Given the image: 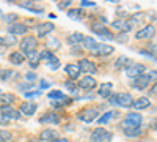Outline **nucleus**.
Returning a JSON list of instances; mask_svg holds the SVG:
<instances>
[{
	"mask_svg": "<svg viewBox=\"0 0 157 142\" xmlns=\"http://www.w3.org/2000/svg\"><path fill=\"white\" fill-rule=\"evenodd\" d=\"M77 119L85 122V123H91V122L99 119V111L96 108H85L77 114Z\"/></svg>",
	"mask_w": 157,
	"mask_h": 142,
	"instance_id": "nucleus-1",
	"label": "nucleus"
},
{
	"mask_svg": "<svg viewBox=\"0 0 157 142\" xmlns=\"http://www.w3.org/2000/svg\"><path fill=\"white\" fill-rule=\"evenodd\" d=\"M113 137V134L110 131H107L105 128H96L90 136V142H109Z\"/></svg>",
	"mask_w": 157,
	"mask_h": 142,
	"instance_id": "nucleus-2",
	"label": "nucleus"
},
{
	"mask_svg": "<svg viewBox=\"0 0 157 142\" xmlns=\"http://www.w3.org/2000/svg\"><path fill=\"white\" fill-rule=\"evenodd\" d=\"M19 46H21V52L24 54H29V52H32V51H36V47H38V40L35 36H25L24 40L19 43Z\"/></svg>",
	"mask_w": 157,
	"mask_h": 142,
	"instance_id": "nucleus-3",
	"label": "nucleus"
},
{
	"mask_svg": "<svg viewBox=\"0 0 157 142\" xmlns=\"http://www.w3.org/2000/svg\"><path fill=\"white\" fill-rule=\"evenodd\" d=\"M91 32L99 35L101 38H105V40H113V33L109 30V27H105V25H102L99 22L91 24Z\"/></svg>",
	"mask_w": 157,
	"mask_h": 142,
	"instance_id": "nucleus-4",
	"label": "nucleus"
},
{
	"mask_svg": "<svg viewBox=\"0 0 157 142\" xmlns=\"http://www.w3.org/2000/svg\"><path fill=\"white\" fill-rule=\"evenodd\" d=\"M154 35H155V27H154L152 24H148L143 29L137 30L135 38H137V40H152Z\"/></svg>",
	"mask_w": 157,
	"mask_h": 142,
	"instance_id": "nucleus-5",
	"label": "nucleus"
},
{
	"mask_svg": "<svg viewBox=\"0 0 157 142\" xmlns=\"http://www.w3.org/2000/svg\"><path fill=\"white\" fill-rule=\"evenodd\" d=\"M146 67L143 65V63H132V65H129L124 71H126V76L130 77V79H135V77L141 76L143 73H145Z\"/></svg>",
	"mask_w": 157,
	"mask_h": 142,
	"instance_id": "nucleus-6",
	"label": "nucleus"
},
{
	"mask_svg": "<svg viewBox=\"0 0 157 142\" xmlns=\"http://www.w3.org/2000/svg\"><path fill=\"white\" fill-rule=\"evenodd\" d=\"M113 52H115V47L110 46V44H104V43H101V44L98 43L96 47L91 51V54L96 55V57H107V55H110Z\"/></svg>",
	"mask_w": 157,
	"mask_h": 142,
	"instance_id": "nucleus-7",
	"label": "nucleus"
},
{
	"mask_svg": "<svg viewBox=\"0 0 157 142\" xmlns=\"http://www.w3.org/2000/svg\"><path fill=\"white\" fill-rule=\"evenodd\" d=\"M134 104V98L130 93H116V106L121 108H132Z\"/></svg>",
	"mask_w": 157,
	"mask_h": 142,
	"instance_id": "nucleus-8",
	"label": "nucleus"
},
{
	"mask_svg": "<svg viewBox=\"0 0 157 142\" xmlns=\"http://www.w3.org/2000/svg\"><path fill=\"white\" fill-rule=\"evenodd\" d=\"M78 67H80V70H82L83 73H86L88 76L98 73L96 63H94V62H91V60H88V59H82L80 62H78Z\"/></svg>",
	"mask_w": 157,
	"mask_h": 142,
	"instance_id": "nucleus-9",
	"label": "nucleus"
},
{
	"mask_svg": "<svg viewBox=\"0 0 157 142\" xmlns=\"http://www.w3.org/2000/svg\"><path fill=\"white\" fill-rule=\"evenodd\" d=\"M55 30V25L52 22H41L39 25H36V35L38 38H44L46 35H49L50 32Z\"/></svg>",
	"mask_w": 157,
	"mask_h": 142,
	"instance_id": "nucleus-10",
	"label": "nucleus"
},
{
	"mask_svg": "<svg viewBox=\"0 0 157 142\" xmlns=\"http://www.w3.org/2000/svg\"><path fill=\"white\" fill-rule=\"evenodd\" d=\"M29 30V27L25 24H19V22H14V24H10L8 25V33L13 35V36H17V35H25Z\"/></svg>",
	"mask_w": 157,
	"mask_h": 142,
	"instance_id": "nucleus-11",
	"label": "nucleus"
},
{
	"mask_svg": "<svg viewBox=\"0 0 157 142\" xmlns=\"http://www.w3.org/2000/svg\"><path fill=\"white\" fill-rule=\"evenodd\" d=\"M149 84H151V79L148 77V74H141V76L135 77V79H132V87L137 90H145Z\"/></svg>",
	"mask_w": 157,
	"mask_h": 142,
	"instance_id": "nucleus-12",
	"label": "nucleus"
},
{
	"mask_svg": "<svg viewBox=\"0 0 157 142\" xmlns=\"http://www.w3.org/2000/svg\"><path fill=\"white\" fill-rule=\"evenodd\" d=\"M64 71H66V74L69 76L71 81H75L77 77H80V67H78V63H68L66 67H64Z\"/></svg>",
	"mask_w": 157,
	"mask_h": 142,
	"instance_id": "nucleus-13",
	"label": "nucleus"
},
{
	"mask_svg": "<svg viewBox=\"0 0 157 142\" xmlns=\"http://www.w3.org/2000/svg\"><path fill=\"white\" fill-rule=\"evenodd\" d=\"M78 87L80 88H83V90H94L96 87H98V82H96V79L94 77H91V76H85V77H82L80 81H78Z\"/></svg>",
	"mask_w": 157,
	"mask_h": 142,
	"instance_id": "nucleus-14",
	"label": "nucleus"
},
{
	"mask_svg": "<svg viewBox=\"0 0 157 142\" xmlns=\"http://www.w3.org/2000/svg\"><path fill=\"white\" fill-rule=\"evenodd\" d=\"M55 139H58V133L54 128H46V130H43L41 134H39V140L41 142H52Z\"/></svg>",
	"mask_w": 157,
	"mask_h": 142,
	"instance_id": "nucleus-15",
	"label": "nucleus"
},
{
	"mask_svg": "<svg viewBox=\"0 0 157 142\" xmlns=\"http://www.w3.org/2000/svg\"><path fill=\"white\" fill-rule=\"evenodd\" d=\"M36 109H38V104H36V103L25 101V103H22V104H21L19 112L24 114V115H27V117H30V115H33V114L36 112Z\"/></svg>",
	"mask_w": 157,
	"mask_h": 142,
	"instance_id": "nucleus-16",
	"label": "nucleus"
},
{
	"mask_svg": "<svg viewBox=\"0 0 157 142\" xmlns=\"http://www.w3.org/2000/svg\"><path fill=\"white\" fill-rule=\"evenodd\" d=\"M41 123H49V125H58L61 120H60V115L55 114V112H46L41 119H39Z\"/></svg>",
	"mask_w": 157,
	"mask_h": 142,
	"instance_id": "nucleus-17",
	"label": "nucleus"
},
{
	"mask_svg": "<svg viewBox=\"0 0 157 142\" xmlns=\"http://www.w3.org/2000/svg\"><path fill=\"white\" fill-rule=\"evenodd\" d=\"M113 93V84L112 82H104V84H101V87H99V90H98V95L101 96V98H110V95Z\"/></svg>",
	"mask_w": 157,
	"mask_h": 142,
	"instance_id": "nucleus-18",
	"label": "nucleus"
},
{
	"mask_svg": "<svg viewBox=\"0 0 157 142\" xmlns=\"http://www.w3.org/2000/svg\"><path fill=\"white\" fill-rule=\"evenodd\" d=\"M0 114H3L6 119H10V120H19L22 115H21V112L19 111H16V109H13L11 106L10 108H0Z\"/></svg>",
	"mask_w": 157,
	"mask_h": 142,
	"instance_id": "nucleus-19",
	"label": "nucleus"
},
{
	"mask_svg": "<svg viewBox=\"0 0 157 142\" xmlns=\"http://www.w3.org/2000/svg\"><path fill=\"white\" fill-rule=\"evenodd\" d=\"M151 106V99L146 98V96H140L137 99H134V104L132 108H135L137 111H143V109H148Z\"/></svg>",
	"mask_w": 157,
	"mask_h": 142,
	"instance_id": "nucleus-20",
	"label": "nucleus"
},
{
	"mask_svg": "<svg viewBox=\"0 0 157 142\" xmlns=\"http://www.w3.org/2000/svg\"><path fill=\"white\" fill-rule=\"evenodd\" d=\"M25 59L29 60V65H30V68L32 70H35V68H38V65H39V52L38 51H32V52H29V54H25Z\"/></svg>",
	"mask_w": 157,
	"mask_h": 142,
	"instance_id": "nucleus-21",
	"label": "nucleus"
},
{
	"mask_svg": "<svg viewBox=\"0 0 157 142\" xmlns=\"http://www.w3.org/2000/svg\"><path fill=\"white\" fill-rule=\"evenodd\" d=\"M132 60H130L129 57H126V55H121V57H118L116 60H115V63H113V65H115V68L116 70H126L129 65H132Z\"/></svg>",
	"mask_w": 157,
	"mask_h": 142,
	"instance_id": "nucleus-22",
	"label": "nucleus"
},
{
	"mask_svg": "<svg viewBox=\"0 0 157 142\" xmlns=\"http://www.w3.org/2000/svg\"><path fill=\"white\" fill-rule=\"evenodd\" d=\"M16 101V96L13 93H2L0 95V108H10Z\"/></svg>",
	"mask_w": 157,
	"mask_h": 142,
	"instance_id": "nucleus-23",
	"label": "nucleus"
},
{
	"mask_svg": "<svg viewBox=\"0 0 157 142\" xmlns=\"http://www.w3.org/2000/svg\"><path fill=\"white\" fill-rule=\"evenodd\" d=\"M24 60H25V54H22L21 51H13V52L10 54V62L13 63V65H16V67L22 65Z\"/></svg>",
	"mask_w": 157,
	"mask_h": 142,
	"instance_id": "nucleus-24",
	"label": "nucleus"
},
{
	"mask_svg": "<svg viewBox=\"0 0 157 142\" xmlns=\"http://www.w3.org/2000/svg\"><path fill=\"white\" fill-rule=\"evenodd\" d=\"M116 115H120V112H118V111H109V112H105L104 115H101V117L98 119V123H99V125H105V123H109L112 119H115Z\"/></svg>",
	"mask_w": 157,
	"mask_h": 142,
	"instance_id": "nucleus-25",
	"label": "nucleus"
},
{
	"mask_svg": "<svg viewBox=\"0 0 157 142\" xmlns=\"http://www.w3.org/2000/svg\"><path fill=\"white\" fill-rule=\"evenodd\" d=\"M123 133L127 137H138L143 134V130L140 126H132V128H123Z\"/></svg>",
	"mask_w": 157,
	"mask_h": 142,
	"instance_id": "nucleus-26",
	"label": "nucleus"
},
{
	"mask_svg": "<svg viewBox=\"0 0 157 142\" xmlns=\"http://www.w3.org/2000/svg\"><path fill=\"white\" fill-rule=\"evenodd\" d=\"M126 120H127L129 123L135 125V126H140L143 117H141V114H138V112H129V114L126 115Z\"/></svg>",
	"mask_w": 157,
	"mask_h": 142,
	"instance_id": "nucleus-27",
	"label": "nucleus"
},
{
	"mask_svg": "<svg viewBox=\"0 0 157 142\" xmlns=\"http://www.w3.org/2000/svg\"><path fill=\"white\" fill-rule=\"evenodd\" d=\"M96 40L93 36H85L83 38V41H82V46H83V49L85 51H88V52H91V51H93L94 47H96Z\"/></svg>",
	"mask_w": 157,
	"mask_h": 142,
	"instance_id": "nucleus-28",
	"label": "nucleus"
},
{
	"mask_svg": "<svg viewBox=\"0 0 157 142\" xmlns=\"http://www.w3.org/2000/svg\"><path fill=\"white\" fill-rule=\"evenodd\" d=\"M47 96H49V99H54V101H63V99L68 98L66 95L61 92V90H50Z\"/></svg>",
	"mask_w": 157,
	"mask_h": 142,
	"instance_id": "nucleus-29",
	"label": "nucleus"
},
{
	"mask_svg": "<svg viewBox=\"0 0 157 142\" xmlns=\"http://www.w3.org/2000/svg\"><path fill=\"white\" fill-rule=\"evenodd\" d=\"M83 38H85V36H83L82 33L75 32V33H71V35L68 36V43L72 44V46H74V44H80V43L83 41Z\"/></svg>",
	"mask_w": 157,
	"mask_h": 142,
	"instance_id": "nucleus-30",
	"label": "nucleus"
},
{
	"mask_svg": "<svg viewBox=\"0 0 157 142\" xmlns=\"http://www.w3.org/2000/svg\"><path fill=\"white\" fill-rule=\"evenodd\" d=\"M68 16H69L71 19H75V21H80V19L83 18V11H82L80 8H71V10L68 11Z\"/></svg>",
	"mask_w": 157,
	"mask_h": 142,
	"instance_id": "nucleus-31",
	"label": "nucleus"
},
{
	"mask_svg": "<svg viewBox=\"0 0 157 142\" xmlns=\"http://www.w3.org/2000/svg\"><path fill=\"white\" fill-rule=\"evenodd\" d=\"M55 59V54L52 52V51L46 49V51H41L39 52V60H46V62H50V60H54Z\"/></svg>",
	"mask_w": 157,
	"mask_h": 142,
	"instance_id": "nucleus-32",
	"label": "nucleus"
},
{
	"mask_svg": "<svg viewBox=\"0 0 157 142\" xmlns=\"http://www.w3.org/2000/svg\"><path fill=\"white\" fill-rule=\"evenodd\" d=\"M112 27L118 32H123L124 33V27H126V19H116L112 22Z\"/></svg>",
	"mask_w": 157,
	"mask_h": 142,
	"instance_id": "nucleus-33",
	"label": "nucleus"
},
{
	"mask_svg": "<svg viewBox=\"0 0 157 142\" xmlns=\"http://www.w3.org/2000/svg\"><path fill=\"white\" fill-rule=\"evenodd\" d=\"M19 6H22V8H27V10H30V11H35V13H41L43 10L41 8H38L36 5H35V2H25V3H17Z\"/></svg>",
	"mask_w": 157,
	"mask_h": 142,
	"instance_id": "nucleus-34",
	"label": "nucleus"
},
{
	"mask_svg": "<svg viewBox=\"0 0 157 142\" xmlns=\"http://www.w3.org/2000/svg\"><path fill=\"white\" fill-rule=\"evenodd\" d=\"M13 70H0V81L2 82H6L10 77H13Z\"/></svg>",
	"mask_w": 157,
	"mask_h": 142,
	"instance_id": "nucleus-35",
	"label": "nucleus"
},
{
	"mask_svg": "<svg viewBox=\"0 0 157 142\" xmlns=\"http://www.w3.org/2000/svg\"><path fill=\"white\" fill-rule=\"evenodd\" d=\"M60 41H58V38H50V40L47 41V47H50V51L54 52V51H57L60 47Z\"/></svg>",
	"mask_w": 157,
	"mask_h": 142,
	"instance_id": "nucleus-36",
	"label": "nucleus"
},
{
	"mask_svg": "<svg viewBox=\"0 0 157 142\" xmlns=\"http://www.w3.org/2000/svg\"><path fill=\"white\" fill-rule=\"evenodd\" d=\"M13 139V134L6 130H0V142H10Z\"/></svg>",
	"mask_w": 157,
	"mask_h": 142,
	"instance_id": "nucleus-37",
	"label": "nucleus"
},
{
	"mask_svg": "<svg viewBox=\"0 0 157 142\" xmlns=\"http://www.w3.org/2000/svg\"><path fill=\"white\" fill-rule=\"evenodd\" d=\"M47 68L49 70H52V71H55V70H58L60 68V60L55 57L54 60H50V62H47Z\"/></svg>",
	"mask_w": 157,
	"mask_h": 142,
	"instance_id": "nucleus-38",
	"label": "nucleus"
},
{
	"mask_svg": "<svg viewBox=\"0 0 157 142\" xmlns=\"http://www.w3.org/2000/svg\"><path fill=\"white\" fill-rule=\"evenodd\" d=\"M17 40H16V36H13V35H8L6 38H3V44L5 46H11V44H16Z\"/></svg>",
	"mask_w": 157,
	"mask_h": 142,
	"instance_id": "nucleus-39",
	"label": "nucleus"
},
{
	"mask_svg": "<svg viewBox=\"0 0 157 142\" xmlns=\"http://www.w3.org/2000/svg\"><path fill=\"white\" fill-rule=\"evenodd\" d=\"M64 87H66V88L69 90V92H72V93L75 92V88H77L75 82H74V81H71V79H69V81H66V82H64Z\"/></svg>",
	"mask_w": 157,
	"mask_h": 142,
	"instance_id": "nucleus-40",
	"label": "nucleus"
},
{
	"mask_svg": "<svg viewBox=\"0 0 157 142\" xmlns=\"http://www.w3.org/2000/svg\"><path fill=\"white\" fill-rule=\"evenodd\" d=\"M25 95V98H33V96H39V95H41V90H35V92H25L24 93Z\"/></svg>",
	"mask_w": 157,
	"mask_h": 142,
	"instance_id": "nucleus-41",
	"label": "nucleus"
},
{
	"mask_svg": "<svg viewBox=\"0 0 157 142\" xmlns=\"http://www.w3.org/2000/svg\"><path fill=\"white\" fill-rule=\"evenodd\" d=\"M71 54H72V55H80V54H82V49L78 47V46H72V47H71Z\"/></svg>",
	"mask_w": 157,
	"mask_h": 142,
	"instance_id": "nucleus-42",
	"label": "nucleus"
},
{
	"mask_svg": "<svg viewBox=\"0 0 157 142\" xmlns=\"http://www.w3.org/2000/svg\"><path fill=\"white\" fill-rule=\"evenodd\" d=\"M148 77L151 81H154V82H157V71L155 70H151L149 73H148Z\"/></svg>",
	"mask_w": 157,
	"mask_h": 142,
	"instance_id": "nucleus-43",
	"label": "nucleus"
},
{
	"mask_svg": "<svg viewBox=\"0 0 157 142\" xmlns=\"http://www.w3.org/2000/svg\"><path fill=\"white\" fill-rule=\"evenodd\" d=\"M36 77H38V76H36L35 73H27V74H25V79H27L29 82H33Z\"/></svg>",
	"mask_w": 157,
	"mask_h": 142,
	"instance_id": "nucleus-44",
	"label": "nucleus"
},
{
	"mask_svg": "<svg viewBox=\"0 0 157 142\" xmlns=\"http://www.w3.org/2000/svg\"><path fill=\"white\" fill-rule=\"evenodd\" d=\"M140 54H141V55H145V57H148V59H152V60H155V62H157V59H155L152 54H149L148 51H145V49H141V51H140Z\"/></svg>",
	"mask_w": 157,
	"mask_h": 142,
	"instance_id": "nucleus-45",
	"label": "nucleus"
},
{
	"mask_svg": "<svg viewBox=\"0 0 157 142\" xmlns=\"http://www.w3.org/2000/svg\"><path fill=\"white\" fill-rule=\"evenodd\" d=\"M5 21L14 24V21H17V16H16V14H13V16H11V14H6V16H5Z\"/></svg>",
	"mask_w": 157,
	"mask_h": 142,
	"instance_id": "nucleus-46",
	"label": "nucleus"
},
{
	"mask_svg": "<svg viewBox=\"0 0 157 142\" xmlns=\"http://www.w3.org/2000/svg\"><path fill=\"white\" fill-rule=\"evenodd\" d=\"M68 6H71V0H66V2L58 3V8H60V10H64V8H68Z\"/></svg>",
	"mask_w": 157,
	"mask_h": 142,
	"instance_id": "nucleus-47",
	"label": "nucleus"
},
{
	"mask_svg": "<svg viewBox=\"0 0 157 142\" xmlns=\"http://www.w3.org/2000/svg\"><path fill=\"white\" fill-rule=\"evenodd\" d=\"M118 41H121V43H126L127 41V33H120V35H118Z\"/></svg>",
	"mask_w": 157,
	"mask_h": 142,
	"instance_id": "nucleus-48",
	"label": "nucleus"
},
{
	"mask_svg": "<svg viewBox=\"0 0 157 142\" xmlns=\"http://www.w3.org/2000/svg\"><path fill=\"white\" fill-rule=\"evenodd\" d=\"M10 122H11L10 119H6V117H5L3 114H0V125H8Z\"/></svg>",
	"mask_w": 157,
	"mask_h": 142,
	"instance_id": "nucleus-49",
	"label": "nucleus"
},
{
	"mask_svg": "<svg viewBox=\"0 0 157 142\" xmlns=\"http://www.w3.org/2000/svg\"><path fill=\"white\" fill-rule=\"evenodd\" d=\"M109 103L112 106H116V93H112L110 95V98H109Z\"/></svg>",
	"mask_w": 157,
	"mask_h": 142,
	"instance_id": "nucleus-50",
	"label": "nucleus"
},
{
	"mask_svg": "<svg viewBox=\"0 0 157 142\" xmlns=\"http://www.w3.org/2000/svg\"><path fill=\"white\" fill-rule=\"evenodd\" d=\"M80 5H82V6H94L96 3H94V2H88V0H82Z\"/></svg>",
	"mask_w": 157,
	"mask_h": 142,
	"instance_id": "nucleus-51",
	"label": "nucleus"
},
{
	"mask_svg": "<svg viewBox=\"0 0 157 142\" xmlns=\"http://www.w3.org/2000/svg\"><path fill=\"white\" fill-rule=\"evenodd\" d=\"M32 87V84H19V88L22 90V92L25 93V90H27V88H30Z\"/></svg>",
	"mask_w": 157,
	"mask_h": 142,
	"instance_id": "nucleus-52",
	"label": "nucleus"
},
{
	"mask_svg": "<svg viewBox=\"0 0 157 142\" xmlns=\"http://www.w3.org/2000/svg\"><path fill=\"white\" fill-rule=\"evenodd\" d=\"M49 87H50V84H49L47 81L41 79V88H39V90H44V88H49Z\"/></svg>",
	"mask_w": 157,
	"mask_h": 142,
	"instance_id": "nucleus-53",
	"label": "nucleus"
},
{
	"mask_svg": "<svg viewBox=\"0 0 157 142\" xmlns=\"http://www.w3.org/2000/svg\"><path fill=\"white\" fill-rule=\"evenodd\" d=\"M151 128H152L154 131H157V119H152L151 120Z\"/></svg>",
	"mask_w": 157,
	"mask_h": 142,
	"instance_id": "nucleus-54",
	"label": "nucleus"
},
{
	"mask_svg": "<svg viewBox=\"0 0 157 142\" xmlns=\"http://www.w3.org/2000/svg\"><path fill=\"white\" fill-rule=\"evenodd\" d=\"M149 92H151V93H154V95L157 93V82H154V85L151 87V90H149Z\"/></svg>",
	"mask_w": 157,
	"mask_h": 142,
	"instance_id": "nucleus-55",
	"label": "nucleus"
},
{
	"mask_svg": "<svg viewBox=\"0 0 157 142\" xmlns=\"http://www.w3.org/2000/svg\"><path fill=\"white\" fill-rule=\"evenodd\" d=\"M52 142H69L66 137H58V139H55V140H52Z\"/></svg>",
	"mask_w": 157,
	"mask_h": 142,
	"instance_id": "nucleus-56",
	"label": "nucleus"
},
{
	"mask_svg": "<svg viewBox=\"0 0 157 142\" xmlns=\"http://www.w3.org/2000/svg\"><path fill=\"white\" fill-rule=\"evenodd\" d=\"M149 49L155 51V54H157V46H155V44H149Z\"/></svg>",
	"mask_w": 157,
	"mask_h": 142,
	"instance_id": "nucleus-57",
	"label": "nucleus"
},
{
	"mask_svg": "<svg viewBox=\"0 0 157 142\" xmlns=\"http://www.w3.org/2000/svg\"><path fill=\"white\" fill-rule=\"evenodd\" d=\"M0 44H3V38L2 36H0Z\"/></svg>",
	"mask_w": 157,
	"mask_h": 142,
	"instance_id": "nucleus-58",
	"label": "nucleus"
},
{
	"mask_svg": "<svg viewBox=\"0 0 157 142\" xmlns=\"http://www.w3.org/2000/svg\"><path fill=\"white\" fill-rule=\"evenodd\" d=\"M27 142H41V140H27Z\"/></svg>",
	"mask_w": 157,
	"mask_h": 142,
	"instance_id": "nucleus-59",
	"label": "nucleus"
},
{
	"mask_svg": "<svg viewBox=\"0 0 157 142\" xmlns=\"http://www.w3.org/2000/svg\"><path fill=\"white\" fill-rule=\"evenodd\" d=\"M137 142H145V140H137Z\"/></svg>",
	"mask_w": 157,
	"mask_h": 142,
	"instance_id": "nucleus-60",
	"label": "nucleus"
}]
</instances>
